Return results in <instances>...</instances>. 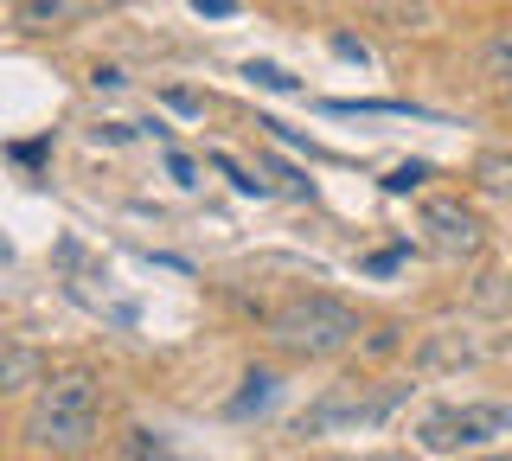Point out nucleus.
<instances>
[{
	"mask_svg": "<svg viewBox=\"0 0 512 461\" xmlns=\"http://www.w3.org/2000/svg\"><path fill=\"white\" fill-rule=\"evenodd\" d=\"M192 13H205V20H231L237 0H192Z\"/></svg>",
	"mask_w": 512,
	"mask_h": 461,
	"instance_id": "19",
	"label": "nucleus"
},
{
	"mask_svg": "<svg viewBox=\"0 0 512 461\" xmlns=\"http://www.w3.org/2000/svg\"><path fill=\"white\" fill-rule=\"evenodd\" d=\"M269 340L295 359H333L359 340V308H346L340 295H295L269 314Z\"/></svg>",
	"mask_w": 512,
	"mask_h": 461,
	"instance_id": "2",
	"label": "nucleus"
},
{
	"mask_svg": "<svg viewBox=\"0 0 512 461\" xmlns=\"http://www.w3.org/2000/svg\"><path fill=\"white\" fill-rule=\"evenodd\" d=\"M372 461H416V455H404V449H384V455H372Z\"/></svg>",
	"mask_w": 512,
	"mask_h": 461,
	"instance_id": "21",
	"label": "nucleus"
},
{
	"mask_svg": "<svg viewBox=\"0 0 512 461\" xmlns=\"http://www.w3.org/2000/svg\"><path fill=\"white\" fill-rule=\"evenodd\" d=\"M423 180H429V167H423V161H404V167L384 173V193H416Z\"/></svg>",
	"mask_w": 512,
	"mask_h": 461,
	"instance_id": "11",
	"label": "nucleus"
},
{
	"mask_svg": "<svg viewBox=\"0 0 512 461\" xmlns=\"http://www.w3.org/2000/svg\"><path fill=\"white\" fill-rule=\"evenodd\" d=\"M128 461H180L154 429H128Z\"/></svg>",
	"mask_w": 512,
	"mask_h": 461,
	"instance_id": "10",
	"label": "nucleus"
},
{
	"mask_svg": "<svg viewBox=\"0 0 512 461\" xmlns=\"http://www.w3.org/2000/svg\"><path fill=\"white\" fill-rule=\"evenodd\" d=\"M512 436V404H442L429 410L423 429H416V442L436 455H455V449H480V442H500Z\"/></svg>",
	"mask_w": 512,
	"mask_h": 461,
	"instance_id": "4",
	"label": "nucleus"
},
{
	"mask_svg": "<svg viewBox=\"0 0 512 461\" xmlns=\"http://www.w3.org/2000/svg\"><path fill=\"white\" fill-rule=\"evenodd\" d=\"M480 180H487L493 193H506V186H512V161H500V154H487V161H480Z\"/></svg>",
	"mask_w": 512,
	"mask_h": 461,
	"instance_id": "15",
	"label": "nucleus"
},
{
	"mask_svg": "<svg viewBox=\"0 0 512 461\" xmlns=\"http://www.w3.org/2000/svg\"><path fill=\"white\" fill-rule=\"evenodd\" d=\"M244 77H250V84H263V90H301V84H295V77H288L282 65H256V58L244 65Z\"/></svg>",
	"mask_w": 512,
	"mask_h": 461,
	"instance_id": "12",
	"label": "nucleus"
},
{
	"mask_svg": "<svg viewBox=\"0 0 512 461\" xmlns=\"http://www.w3.org/2000/svg\"><path fill=\"white\" fill-rule=\"evenodd\" d=\"M45 378H52V372H45V359L32 353V346L13 340L7 359H0V391H32V385H45Z\"/></svg>",
	"mask_w": 512,
	"mask_h": 461,
	"instance_id": "7",
	"label": "nucleus"
},
{
	"mask_svg": "<svg viewBox=\"0 0 512 461\" xmlns=\"http://www.w3.org/2000/svg\"><path fill=\"white\" fill-rule=\"evenodd\" d=\"M90 84H96V90H122V84H128V77H122L116 65H96V71H90Z\"/></svg>",
	"mask_w": 512,
	"mask_h": 461,
	"instance_id": "20",
	"label": "nucleus"
},
{
	"mask_svg": "<svg viewBox=\"0 0 512 461\" xmlns=\"http://www.w3.org/2000/svg\"><path fill=\"white\" fill-rule=\"evenodd\" d=\"M333 52H340V58H359V65H372V52H365L352 33H333Z\"/></svg>",
	"mask_w": 512,
	"mask_h": 461,
	"instance_id": "17",
	"label": "nucleus"
},
{
	"mask_svg": "<svg viewBox=\"0 0 512 461\" xmlns=\"http://www.w3.org/2000/svg\"><path fill=\"white\" fill-rule=\"evenodd\" d=\"M276 391H282V378H276V372H250V378H244V391L231 397V417H263V410L276 404Z\"/></svg>",
	"mask_w": 512,
	"mask_h": 461,
	"instance_id": "9",
	"label": "nucleus"
},
{
	"mask_svg": "<svg viewBox=\"0 0 512 461\" xmlns=\"http://www.w3.org/2000/svg\"><path fill=\"white\" fill-rule=\"evenodd\" d=\"M468 461H512V455H468Z\"/></svg>",
	"mask_w": 512,
	"mask_h": 461,
	"instance_id": "22",
	"label": "nucleus"
},
{
	"mask_svg": "<svg viewBox=\"0 0 512 461\" xmlns=\"http://www.w3.org/2000/svg\"><path fill=\"white\" fill-rule=\"evenodd\" d=\"M423 231H429L436 250H448V257H474L480 250V218H474V205H461V199H429L423 205Z\"/></svg>",
	"mask_w": 512,
	"mask_h": 461,
	"instance_id": "5",
	"label": "nucleus"
},
{
	"mask_svg": "<svg viewBox=\"0 0 512 461\" xmlns=\"http://www.w3.org/2000/svg\"><path fill=\"white\" fill-rule=\"evenodd\" d=\"M45 154H52V141H13V161L20 167H39Z\"/></svg>",
	"mask_w": 512,
	"mask_h": 461,
	"instance_id": "16",
	"label": "nucleus"
},
{
	"mask_svg": "<svg viewBox=\"0 0 512 461\" xmlns=\"http://www.w3.org/2000/svg\"><path fill=\"white\" fill-rule=\"evenodd\" d=\"M212 167H218V173H231V186H237V193H256V199H263V193H269V186H263V180H250V173H244V167H237V161H231V154H218V161H212Z\"/></svg>",
	"mask_w": 512,
	"mask_h": 461,
	"instance_id": "13",
	"label": "nucleus"
},
{
	"mask_svg": "<svg viewBox=\"0 0 512 461\" xmlns=\"http://www.w3.org/2000/svg\"><path fill=\"white\" fill-rule=\"evenodd\" d=\"M480 77H487V84L500 90V97H512V26L480 45Z\"/></svg>",
	"mask_w": 512,
	"mask_h": 461,
	"instance_id": "8",
	"label": "nucleus"
},
{
	"mask_svg": "<svg viewBox=\"0 0 512 461\" xmlns=\"http://www.w3.org/2000/svg\"><path fill=\"white\" fill-rule=\"evenodd\" d=\"M96 436H103V378L84 372V365L52 372L39 391H32V404H26V417H20L26 455H45V461L84 455Z\"/></svg>",
	"mask_w": 512,
	"mask_h": 461,
	"instance_id": "1",
	"label": "nucleus"
},
{
	"mask_svg": "<svg viewBox=\"0 0 512 461\" xmlns=\"http://www.w3.org/2000/svg\"><path fill=\"white\" fill-rule=\"evenodd\" d=\"M109 7H122V0H13V26L20 33H64V26H84Z\"/></svg>",
	"mask_w": 512,
	"mask_h": 461,
	"instance_id": "6",
	"label": "nucleus"
},
{
	"mask_svg": "<svg viewBox=\"0 0 512 461\" xmlns=\"http://www.w3.org/2000/svg\"><path fill=\"white\" fill-rule=\"evenodd\" d=\"M410 397L404 378H384V385H340L327 397H314L308 410L295 417L301 436H340V429H378L397 404Z\"/></svg>",
	"mask_w": 512,
	"mask_h": 461,
	"instance_id": "3",
	"label": "nucleus"
},
{
	"mask_svg": "<svg viewBox=\"0 0 512 461\" xmlns=\"http://www.w3.org/2000/svg\"><path fill=\"white\" fill-rule=\"evenodd\" d=\"M167 173H173V180H180V186H199V167H192L186 154H167Z\"/></svg>",
	"mask_w": 512,
	"mask_h": 461,
	"instance_id": "18",
	"label": "nucleus"
},
{
	"mask_svg": "<svg viewBox=\"0 0 512 461\" xmlns=\"http://www.w3.org/2000/svg\"><path fill=\"white\" fill-rule=\"evenodd\" d=\"M410 257V244H391V250H372V257H365V276H391L397 263Z\"/></svg>",
	"mask_w": 512,
	"mask_h": 461,
	"instance_id": "14",
	"label": "nucleus"
}]
</instances>
